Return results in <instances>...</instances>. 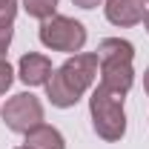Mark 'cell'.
I'll list each match as a JSON object with an SVG mask.
<instances>
[{"mask_svg": "<svg viewBox=\"0 0 149 149\" xmlns=\"http://www.w3.org/2000/svg\"><path fill=\"white\" fill-rule=\"evenodd\" d=\"M100 72V60L92 52L83 55H72L60 69L52 72V77L46 80V95L52 100V106L57 109H69L74 106L86 89H92L95 77Z\"/></svg>", "mask_w": 149, "mask_h": 149, "instance_id": "cell-1", "label": "cell"}, {"mask_svg": "<svg viewBox=\"0 0 149 149\" xmlns=\"http://www.w3.org/2000/svg\"><path fill=\"white\" fill-rule=\"evenodd\" d=\"M123 97L126 95L112 92L103 83H97L89 97V115H92V126L103 141H120L126 135V112H123Z\"/></svg>", "mask_w": 149, "mask_h": 149, "instance_id": "cell-2", "label": "cell"}, {"mask_svg": "<svg viewBox=\"0 0 149 149\" xmlns=\"http://www.w3.org/2000/svg\"><path fill=\"white\" fill-rule=\"evenodd\" d=\"M40 43L52 52L77 55L86 46V26L66 15H52V17L40 20Z\"/></svg>", "mask_w": 149, "mask_h": 149, "instance_id": "cell-3", "label": "cell"}, {"mask_svg": "<svg viewBox=\"0 0 149 149\" xmlns=\"http://www.w3.org/2000/svg\"><path fill=\"white\" fill-rule=\"evenodd\" d=\"M0 115H3V123L12 132L26 135V132H32L35 126L43 123V103L32 92H20V95L6 100V106L0 109Z\"/></svg>", "mask_w": 149, "mask_h": 149, "instance_id": "cell-4", "label": "cell"}, {"mask_svg": "<svg viewBox=\"0 0 149 149\" xmlns=\"http://www.w3.org/2000/svg\"><path fill=\"white\" fill-rule=\"evenodd\" d=\"M52 60L46 55H37V52H26L17 63V77L26 86H46V80L52 77Z\"/></svg>", "mask_w": 149, "mask_h": 149, "instance_id": "cell-5", "label": "cell"}, {"mask_svg": "<svg viewBox=\"0 0 149 149\" xmlns=\"http://www.w3.org/2000/svg\"><path fill=\"white\" fill-rule=\"evenodd\" d=\"M106 20L112 26H138L146 17L143 0H106Z\"/></svg>", "mask_w": 149, "mask_h": 149, "instance_id": "cell-6", "label": "cell"}, {"mask_svg": "<svg viewBox=\"0 0 149 149\" xmlns=\"http://www.w3.org/2000/svg\"><path fill=\"white\" fill-rule=\"evenodd\" d=\"M100 83L112 89V92L126 95L135 83V72H132L129 60H109V63H100Z\"/></svg>", "mask_w": 149, "mask_h": 149, "instance_id": "cell-7", "label": "cell"}, {"mask_svg": "<svg viewBox=\"0 0 149 149\" xmlns=\"http://www.w3.org/2000/svg\"><path fill=\"white\" fill-rule=\"evenodd\" d=\"M26 146L29 149H66V141L55 126L40 123L32 132H26Z\"/></svg>", "mask_w": 149, "mask_h": 149, "instance_id": "cell-8", "label": "cell"}, {"mask_svg": "<svg viewBox=\"0 0 149 149\" xmlns=\"http://www.w3.org/2000/svg\"><path fill=\"white\" fill-rule=\"evenodd\" d=\"M135 57V46L129 40H120V37H106L97 43V60L100 63H109V60H129Z\"/></svg>", "mask_w": 149, "mask_h": 149, "instance_id": "cell-9", "label": "cell"}, {"mask_svg": "<svg viewBox=\"0 0 149 149\" xmlns=\"http://www.w3.org/2000/svg\"><path fill=\"white\" fill-rule=\"evenodd\" d=\"M23 9H26L32 17L46 20V17H52V15H55L57 0H23Z\"/></svg>", "mask_w": 149, "mask_h": 149, "instance_id": "cell-10", "label": "cell"}, {"mask_svg": "<svg viewBox=\"0 0 149 149\" xmlns=\"http://www.w3.org/2000/svg\"><path fill=\"white\" fill-rule=\"evenodd\" d=\"M12 80H15V72H12L9 60H3V55H0V95H6V89L12 86Z\"/></svg>", "mask_w": 149, "mask_h": 149, "instance_id": "cell-11", "label": "cell"}, {"mask_svg": "<svg viewBox=\"0 0 149 149\" xmlns=\"http://www.w3.org/2000/svg\"><path fill=\"white\" fill-rule=\"evenodd\" d=\"M17 0H0V23H15Z\"/></svg>", "mask_w": 149, "mask_h": 149, "instance_id": "cell-12", "label": "cell"}, {"mask_svg": "<svg viewBox=\"0 0 149 149\" xmlns=\"http://www.w3.org/2000/svg\"><path fill=\"white\" fill-rule=\"evenodd\" d=\"M12 35H15L12 23H0V55H6V49L12 43Z\"/></svg>", "mask_w": 149, "mask_h": 149, "instance_id": "cell-13", "label": "cell"}, {"mask_svg": "<svg viewBox=\"0 0 149 149\" xmlns=\"http://www.w3.org/2000/svg\"><path fill=\"white\" fill-rule=\"evenodd\" d=\"M74 6H80V9H95V6H100V0H72Z\"/></svg>", "mask_w": 149, "mask_h": 149, "instance_id": "cell-14", "label": "cell"}, {"mask_svg": "<svg viewBox=\"0 0 149 149\" xmlns=\"http://www.w3.org/2000/svg\"><path fill=\"white\" fill-rule=\"evenodd\" d=\"M143 89H146V95H149V69H146V74H143Z\"/></svg>", "mask_w": 149, "mask_h": 149, "instance_id": "cell-15", "label": "cell"}, {"mask_svg": "<svg viewBox=\"0 0 149 149\" xmlns=\"http://www.w3.org/2000/svg\"><path fill=\"white\" fill-rule=\"evenodd\" d=\"M143 26H146V32H149V9H146V17H143Z\"/></svg>", "mask_w": 149, "mask_h": 149, "instance_id": "cell-16", "label": "cell"}, {"mask_svg": "<svg viewBox=\"0 0 149 149\" xmlns=\"http://www.w3.org/2000/svg\"><path fill=\"white\" fill-rule=\"evenodd\" d=\"M17 149H29V146H17Z\"/></svg>", "mask_w": 149, "mask_h": 149, "instance_id": "cell-17", "label": "cell"}, {"mask_svg": "<svg viewBox=\"0 0 149 149\" xmlns=\"http://www.w3.org/2000/svg\"><path fill=\"white\" fill-rule=\"evenodd\" d=\"M143 3H149V0H143Z\"/></svg>", "mask_w": 149, "mask_h": 149, "instance_id": "cell-18", "label": "cell"}]
</instances>
